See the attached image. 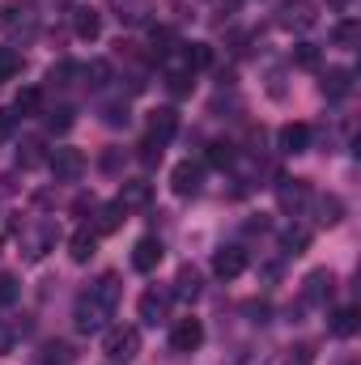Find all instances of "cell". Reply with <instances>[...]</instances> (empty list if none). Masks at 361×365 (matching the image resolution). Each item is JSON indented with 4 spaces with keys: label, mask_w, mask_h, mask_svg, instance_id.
<instances>
[{
    "label": "cell",
    "mask_w": 361,
    "mask_h": 365,
    "mask_svg": "<svg viewBox=\"0 0 361 365\" xmlns=\"http://www.w3.org/2000/svg\"><path fill=\"white\" fill-rule=\"evenodd\" d=\"M306 242H310V234H306V230H285V238H280V247H285L289 255H302V251H306Z\"/></svg>",
    "instance_id": "cell-33"
},
{
    "label": "cell",
    "mask_w": 361,
    "mask_h": 365,
    "mask_svg": "<svg viewBox=\"0 0 361 365\" xmlns=\"http://www.w3.org/2000/svg\"><path fill=\"white\" fill-rule=\"evenodd\" d=\"M73 30H77L81 38H98V34H102V17H98V9H73Z\"/></svg>",
    "instance_id": "cell-18"
},
{
    "label": "cell",
    "mask_w": 361,
    "mask_h": 365,
    "mask_svg": "<svg viewBox=\"0 0 361 365\" xmlns=\"http://www.w3.org/2000/svg\"><path fill=\"white\" fill-rule=\"evenodd\" d=\"M13 123H17V115L0 106V140H9V136H13Z\"/></svg>",
    "instance_id": "cell-40"
},
{
    "label": "cell",
    "mask_w": 361,
    "mask_h": 365,
    "mask_svg": "<svg viewBox=\"0 0 361 365\" xmlns=\"http://www.w3.org/2000/svg\"><path fill=\"white\" fill-rule=\"evenodd\" d=\"M340 217H345V200H340V195L319 200V221H323V225H336Z\"/></svg>",
    "instance_id": "cell-28"
},
{
    "label": "cell",
    "mask_w": 361,
    "mask_h": 365,
    "mask_svg": "<svg viewBox=\"0 0 361 365\" xmlns=\"http://www.w3.org/2000/svg\"><path fill=\"white\" fill-rule=\"evenodd\" d=\"M106 314H111V306H102V302L90 297V293H81L77 306H73V327H77L81 336H93V331L106 327Z\"/></svg>",
    "instance_id": "cell-1"
},
{
    "label": "cell",
    "mask_w": 361,
    "mask_h": 365,
    "mask_svg": "<svg viewBox=\"0 0 361 365\" xmlns=\"http://www.w3.org/2000/svg\"><path fill=\"white\" fill-rule=\"evenodd\" d=\"M102 353H106L111 361H132V357L141 353V331H136V327H111Z\"/></svg>",
    "instance_id": "cell-2"
},
{
    "label": "cell",
    "mask_w": 361,
    "mask_h": 365,
    "mask_svg": "<svg viewBox=\"0 0 361 365\" xmlns=\"http://www.w3.org/2000/svg\"><path fill=\"white\" fill-rule=\"evenodd\" d=\"M39 162H43V145H39V140H26V145L17 149V166L30 170V166H39Z\"/></svg>",
    "instance_id": "cell-29"
},
{
    "label": "cell",
    "mask_w": 361,
    "mask_h": 365,
    "mask_svg": "<svg viewBox=\"0 0 361 365\" xmlns=\"http://www.w3.org/2000/svg\"><path fill=\"white\" fill-rule=\"evenodd\" d=\"M77 123V110L73 106H56V110H47V128L51 132H68Z\"/></svg>",
    "instance_id": "cell-27"
},
{
    "label": "cell",
    "mask_w": 361,
    "mask_h": 365,
    "mask_svg": "<svg viewBox=\"0 0 361 365\" xmlns=\"http://www.w3.org/2000/svg\"><path fill=\"white\" fill-rule=\"evenodd\" d=\"M123 225V208L119 204H102L98 217H93V234H115Z\"/></svg>",
    "instance_id": "cell-19"
},
{
    "label": "cell",
    "mask_w": 361,
    "mask_h": 365,
    "mask_svg": "<svg viewBox=\"0 0 361 365\" xmlns=\"http://www.w3.org/2000/svg\"><path fill=\"white\" fill-rule=\"evenodd\" d=\"M68 357H73L68 344H47V357H43V361L47 365H68Z\"/></svg>",
    "instance_id": "cell-37"
},
{
    "label": "cell",
    "mask_w": 361,
    "mask_h": 365,
    "mask_svg": "<svg viewBox=\"0 0 361 365\" xmlns=\"http://www.w3.org/2000/svg\"><path fill=\"white\" fill-rule=\"evenodd\" d=\"M21 68H26L21 51H17V47H0V86L13 81V77H21Z\"/></svg>",
    "instance_id": "cell-22"
},
{
    "label": "cell",
    "mask_w": 361,
    "mask_h": 365,
    "mask_svg": "<svg viewBox=\"0 0 361 365\" xmlns=\"http://www.w3.org/2000/svg\"><path fill=\"white\" fill-rule=\"evenodd\" d=\"M93 251H98V234H93V230H77L73 242H68V255H73L77 264H90Z\"/></svg>",
    "instance_id": "cell-17"
},
{
    "label": "cell",
    "mask_w": 361,
    "mask_h": 365,
    "mask_svg": "<svg viewBox=\"0 0 361 365\" xmlns=\"http://www.w3.org/2000/svg\"><path fill=\"white\" fill-rule=\"evenodd\" d=\"M47 166H51V175L60 182H77L86 175V153L81 149H51L47 153Z\"/></svg>",
    "instance_id": "cell-3"
},
{
    "label": "cell",
    "mask_w": 361,
    "mask_h": 365,
    "mask_svg": "<svg viewBox=\"0 0 361 365\" xmlns=\"http://www.w3.org/2000/svg\"><path fill=\"white\" fill-rule=\"evenodd\" d=\"M276 26H285V30H310L315 26V4L310 0H280L276 4Z\"/></svg>",
    "instance_id": "cell-4"
},
{
    "label": "cell",
    "mask_w": 361,
    "mask_h": 365,
    "mask_svg": "<svg viewBox=\"0 0 361 365\" xmlns=\"http://www.w3.org/2000/svg\"><path fill=\"white\" fill-rule=\"evenodd\" d=\"M276 200L285 212H302L310 204V182L306 179H280L276 182Z\"/></svg>",
    "instance_id": "cell-5"
},
{
    "label": "cell",
    "mask_w": 361,
    "mask_h": 365,
    "mask_svg": "<svg viewBox=\"0 0 361 365\" xmlns=\"http://www.w3.org/2000/svg\"><path fill=\"white\" fill-rule=\"evenodd\" d=\"M81 73H86V86H90V90H102V86L111 81V64H106V60H90Z\"/></svg>",
    "instance_id": "cell-26"
},
{
    "label": "cell",
    "mask_w": 361,
    "mask_h": 365,
    "mask_svg": "<svg viewBox=\"0 0 361 365\" xmlns=\"http://www.w3.org/2000/svg\"><path fill=\"white\" fill-rule=\"evenodd\" d=\"M166 310H171V293L166 289H149V293H141V319L145 323H162L166 319Z\"/></svg>",
    "instance_id": "cell-10"
},
{
    "label": "cell",
    "mask_w": 361,
    "mask_h": 365,
    "mask_svg": "<svg viewBox=\"0 0 361 365\" xmlns=\"http://www.w3.org/2000/svg\"><path fill=\"white\" fill-rule=\"evenodd\" d=\"M119 293H123V284H119V276H115V272H102L90 284V297H98V302H102V306H111V310H115Z\"/></svg>",
    "instance_id": "cell-16"
},
{
    "label": "cell",
    "mask_w": 361,
    "mask_h": 365,
    "mask_svg": "<svg viewBox=\"0 0 361 365\" xmlns=\"http://www.w3.org/2000/svg\"><path fill=\"white\" fill-rule=\"evenodd\" d=\"M9 349H13V331H9V327H4V319H0V357H4Z\"/></svg>",
    "instance_id": "cell-43"
},
{
    "label": "cell",
    "mask_w": 361,
    "mask_h": 365,
    "mask_svg": "<svg viewBox=\"0 0 361 365\" xmlns=\"http://www.w3.org/2000/svg\"><path fill=\"white\" fill-rule=\"evenodd\" d=\"M319 90L327 93L332 102H336V98H349V93H353V73H349V68H327L323 81H319Z\"/></svg>",
    "instance_id": "cell-12"
},
{
    "label": "cell",
    "mask_w": 361,
    "mask_h": 365,
    "mask_svg": "<svg viewBox=\"0 0 361 365\" xmlns=\"http://www.w3.org/2000/svg\"><path fill=\"white\" fill-rule=\"evenodd\" d=\"M17 297H21V284H17V276H0V306H13V302H17Z\"/></svg>",
    "instance_id": "cell-34"
},
{
    "label": "cell",
    "mask_w": 361,
    "mask_h": 365,
    "mask_svg": "<svg viewBox=\"0 0 361 365\" xmlns=\"http://www.w3.org/2000/svg\"><path fill=\"white\" fill-rule=\"evenodd\" d=\"M21 21H34V9L26 0H4L0 4V26H21Z\"/></svg>",
    "instance_id": "cell-20"
},
{
    "label": "cell",
    "mask_w": 361,
    "mask_h": 365,
    "mask_svg": "<svg viewBox=\"0 0 361 365\" xmlns=\"http://www.w3.org/2000/svg\"><path fill=\"white\" fill-rule=\"evenodd\" d=\"M332 293H336V276L327 272V268L306 276V302H327Z\"/></svg>",
    "instance_id": "cell-15"
},
{
    "label": "cell",
    "mask_w": 361,
    "mask_h": 365,
    "mask_svg": "<svg viewBox=\"0 0 361 365\" xmlns=\"http://www.w3.org/2000/svg\"><path fill=\"white\" fill-rule=\"evenodd\" d=\"M183 60H187V73H195V68H208V64H213V47H208V43H187Z\"/></svg>",
    "instance_id": "cell-25"
},
{
    "label": "cell",
    "mask_w": 361,
    "mask_h": 365,
    "mask_svg": "<svg viewBox=\"0 0 361 365\" xmlns=\"http://www.w3.org/2000/svg\"><path fill=\"white\" fill-rule=\"evenodd\" d=\"M149 200H153V182H145V179H128L123 187H119V208L123 212H132V208H149Z\"/></svg>",
    "instance_id": "cell-8"
},
{
    "label": "cell",
    "mask_w": 361,
    "mask_h": 365,
    "mask_svg": "<svg viewBox=\"0 0 361 365\" xmlns=\"http://www.w3.org/2000/svg\"><path fill=\"white\" fill-rule=\"evenodd\" d=\"M175 132H179V110H175V106H158V110L149 115V140L166 145Z\"/></svg>",
    "instance_id": "cell-9"
},
{
    "label": "cell",
    "mask_w": 361,
    "mask_h": 365,
    "mask_svg": "<svg viewBox=\"0 0 361 365\" xmlns=\"http://www.w3.org/2000/svg\"><path fill=\"white\" fill-rule=\"evenodd\" d=\"M204 344V323L200 319H179L175 331H171V349L175 353H195Z\"/></svg>",
    "instance_id": "cell-6"
},
{
    "label": "cell",
    "mask_w": 361,
    "mask_h": 365,
    "mask_svg": "<svg viewBox=\"0 0 361 365\" xmlns=\"http://www.w3.org/2000/svg\"><path fill=\"white\" fill-rule=\"evenodd\" d=\"M102 170H119V149H106L102 153Z\"/></svg>",
    "instance_id": "cell-42"
},
{
    "label": "cell",
    "mask_w": 361,
    "mask_h": 365,
    "mask_svg": "<svg viewBox=\"0 0 361 365\" xmlns=\"http://www.w3.org/2000/svg\"><path fill=\"white\" fill-rule=\"evenodd\" d=\"M166 90L175 93V98L191 93V73H171V77H166Z\"/></svg>",
    "instance_id": "cell-36"
},
{
    "label": "cell",
    "mask_w": 361,
    "mask_h": 365,
    "mask_svg": "<svg viewBox=\"0 0 361 365\" xmlns=\"http://www.w3.org/2000/svg\"><path fill=\"white\" fill-rule=\"evenodd\" d=\"M39 106H43V90H34V86H26L13 98V115H39Z\"/></svg>",
    "instance_id": "cell-24"
},
{
    "label": "cell",
    "mask_w": 361,
    "mask_h": 365,
    "mask_svg": "<svg viewBox=\"0 0 361 365\" xmlns=\"http://www.w3.org/2000/svg\"><path fill=\"white\" fill-rule=\"evenodd\" d=\"M162 264V242L158 238H141L136 247H132V268L136 272H153Z\"/></svg>",
    "instance_id": "cell-11"
},
{
    "label": "cell",
    "mask_w": 361,
    "mask_h": 365,
    "mask_svg": "<svg viewBox=\"0 0 361 365\" xmlns=\"http://www.w3.org/2000/svg\"><path fill=\"white\" fill-rule=\"evenodd\" d=\"M327 327H332V336H340V340H349V336L357 331V310H353V306H345V310H336Z\"/></svg>",
    "instance_id": "cell-23"
},
{
    "label": "cell",
    "mask_w": 361,
    "mask_h": 365,
    "mask_svg": "<svg viewBox=\"0 0 361 365\" xmlns=\"http://www.w3.org/2000/svg\"><path fill=\"white\" fill-rule=\"evenodd\" d=\"M332 4H349V0H332Z\"/></svg>",
    "instance_id": "cell-44"
},
{
    "label": "cell",
    "mask_w": 361,
    "mask_h": 365,
    "mask_svg": "<svg viewBox=\"0 0 361 365\" xmlns=\"http://www.w3.org/2000/svg\"><path fill=\"white\" fill-rule=\"evenodd\" d=\"M280 149L285 153H306L310 149V123H285L280 128Z\"/></svg>",
    "instance_id": "cell-14"
},
{
    "label": "cell",
    "mask_w": 361,
    "mask_h": 365,
    "mask_svg": "<svg viewBox=\"0 0 361 365\" xmlns=\"http://www.w3.org/2000/svg\"><path fill=\"white\" fill-rule=\"evenodd\" d=\"M73 73H77V64H68V60H60V64L51 68V81H56V86H68V77H73Z\"/></svg>",
    "instance_id": "cell-38"
},
{
    "label": "cell",
    "mask_w": 361,
    "mask_h": 365,
    "mask_svg": "<svg viewBox=\"0 0 361 365\" xmlns=\"http://www.w3.org/2000/svg\"><path fill=\"white\" fill-rule=\"evenodd\" d=\"M200 272L195 268H179V280H175V297H183V302H195L200 297Z\"/></svg>",
    "instance_id": "cell-21"
},
{
    "label": "cell",
    "mask_w": 361,
    "mask_h": 365,
    "mask_svg": "<svg viewBox=\"0 0 361 365\" xmlns=\"http://www.w3.org/2000/svg\"><path fill=\"white\" fill-rule=\"evenodd\" d=\"M141 162H145V166L162 162V145H158V140H145V145H141Z\"/></svg>",
    "instance_id": "cell-39"
},
{
    "label": "cell",
    "mask_w": 361,
    "mask_h": 365,
    "mask_svg": "<svg viewBox=\"0 0 361 365\" xmlns=\"http://www.w3.org/2000/svg\"><path fill=\"white\" fill-rule=\"evenodd\" d=\"M357 34H361V26L353 21V17H345V21L336 26V43H340V47H353V43H357Z\"/></svg>",
    "instance_id": "cell-35"
},
{
    "label": "cell",
    "mask_w": 361,
    "mask_h": 365,
    "mask_svg": "<svg viewBox=\"0 0 361 365\" xmlns=\"http://www.w3.org/2000/svg\"><path fill=\"white\" fill-rule=\"evenodd\" d=\"M213 272L221 276V280L243 276L247 272V251H243V247H221V251L213 255Z\"/></svg>",
    "instance_id": "cell-7"
},
{
    "label": "cell",
    "mask_w": 361,
    "mask_h": 365,
    "mask_svg": "<svg viewBox=\"0 0 361 365\" xmlns=\"http://www.w3.org/2000/svg\"><path fill=\"white\" fill-rule=\"evenodd\" d=\"M102 119H106L111 128H128V102H106V106H102Z\"/></svg>",
    "instance_id": "cell-32"
},
{
    "label": "cell",
    "mask_w": 361,
    "mask_h": 365,
    "mask_svg": "<svg viewBox=\"0 0 361 365\" xmlns=\"http://www.w3.org/2000/svg\"><path fill=\"white\" fill-rule=\"evenodd\" d=\"M310 361H315V353H310L306 344H298V349L289 353V365H310Z\"/></svg>",
    "instance_id": "cell-41"
},
{
    "label": "cell",
    "mask_w": 361,
    "mask_h": 365,
    "mask_svg": "<svg viewBox=\"0 0 361 365\" xmlns=\"http://www.w3.org/2000/svg\"><path fill=\"white\" fill-rule=\"evenodd\" d=\"M293 64H298V68H319V47H315V43H298Z\"/></svg>",
    "instance_id": "cell-31"
},
{
    "label": "cell",
    "mask_w": 361,
    "mask_h": 365,
    "mask_svg": "<svg viewBox=\"0 0 361 365\" xmlns=\"http://www.w3.org/2000/svg\"><path fill=\"white\" fill-rule=\"evenodd\" d=\"M171 187H175V195H195L200 191V166L195 162H179L171 170Z\"/></svg>",
    "instance_id": "cell-13"
},
{
    "label": "cell",
    "mask_w": 361,
    "mask_h": 365,
    "mask_svg": "<svg viewBox=\"0 0 361 365\" xmlns=\"http://www.w3.org/2000/svg\"><path fill=\"white\" fill-rule=\"evenodd\" d=\"M208 162L213 166H234V145L230 140H213L208 145Z\"/></svg>",
    "instance_id": "cell-30"
}]
</instances>
